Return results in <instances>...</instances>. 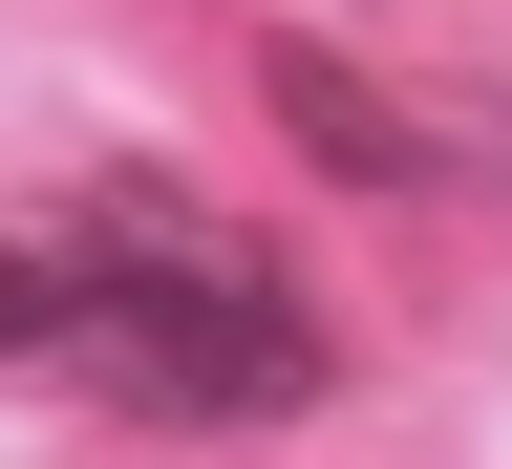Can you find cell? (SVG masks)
<instances>
[{
  "instance_id": "1",
  "label": "cell",
  "mask_w": 512,
  "mask_h": 469,
  "mask_svg": "<svg viewBox=\"0 0 512 469\" xmlns=\"http://www.w3.org/2000/svg\"><path fill=\"white\" fill-rule=\"evenodd\" d=\"M0 342L171 427H256L320 384V320L214 235H0Z\"/></svg>"
},
{
  "instance_id": "2",
  "label": "cell",
  "mask_w": 512,
  "mask_h": 469,
  "mask_svg": "<svg viewBox=\"0 0 512 469\" xmlns=\"http://www.w3.org/2000/svg\"><path fill=\"white\" fill-rule=\"evenodd\" d=\"M256 86H278V128H299L320 171H363V192H406V171H448V128H427V107H384V86H363L342 43H256Z\"/></svg>"
}]
</instances>
